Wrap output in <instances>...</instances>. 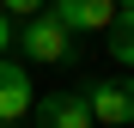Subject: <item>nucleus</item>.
Here are the masks:
<instances>
[{
    "mask_svg": "<svg viewBox=\"0 0 134 128\" xmlns=\"http://www.w3.org/2000/svg\"><path fill=\"white\" fill-rule=\"evenodd\" d=\"M37 110V85H31V73L18 67L12 55H0V128H12L18 116H31Z\"/></svg>",
    "mask_w": 134,
    "mask_h": 128,
    "instance_id": "4",
    "label": "nucleus"
},
{
    "mask_svg": "<svg viewBox=\"0 0 134 128\" xmlns=\"http://www.w3.org/2000/svg\"><path fill=\"white\" fill-rule=\"evenodd\" d=\"M85 110L98 128H128L134 122V73H110L85 85Z\"/></svg>",
    "mask_w": 134,
    "mask_h": 128,
    "instance_id": "1",
    "label": "nucleus"
},
{
    "mask_svg": "<svg viewBox=\"0 0 134 128\" xmlns=\"http://www.w3.org/2000/svg\"><path fill=\"white\" fill-rule=\"evenodd\" d=\"M43 12H49L67 37H79V31H110V25H116V0H49Z\"/></svg>",
    "mask_w": 134,
    "mask_h": 128,
    "instance_id": "3",
    "label": "nucleus"
},
{
    "mask_svg": "<svg viewBox=\"0 0 134 128\" xmlns=\"http://www.w3.org/2000/svg\"><path fill=\"white\" fill-rule=\"evenodd\" d=\"M116 12H134V0H116Z\"/></svg>",
    "mask_w": 134,
    "mask_h": 128,
    "instance_id": "9",
    "label": "nucleus"
},
{
    "mask_svg": "<svg viewBox=\"0 0 134 128\" xmlns=\"http://www.w3.org/2000/svg\"><path fill=\"white\" fill-rule=\"evenodd\" d=\"M110 55L134 67V12H116V25H110Z\"/></svg>",
    "mask_w": 134,
    "mask_h": 128,
    "instance_id": "6",
    "label": "nucleus"
},
{
    "mask_svg": "<svg viewBox=\"0 0 134 128\" xmlns=\"http://www.w3.org/2000/svg\"><path fill=\"white\" fill-rule=\"evenodd\" d=\"M18 55L55 67V61H73V37H67L49 12H37V18H25V31H18Z\"/></svg>",
    "mask_w": 134,
    "mask_h": 128,
    "instance_id": "2",
    "label": "nucleus"
},
{
    "mask_svg": "<svg viewBox=\"0 0 134 128\" xmlns=\"http://www.w3.org/2000/svg\"><path fill=\"white\" fill-rule=\"evenodd\" d=\"M37 128H98L92 110H85V92H49V98H37Z\"/></svg>",
    "mask_w": 134,
    "mask_h": 128,
    "instance_id": "5",
    "label": "nucleus"
},
{
    "mask_svg": "<svg viewBox=\"0 0 134 128\" xmlns=\"http://www.w3.org/2000/svg\"><path fill=\"white\" fill-rule=\"evenodd\" d=\"M6 49H12V18L0 12V55H6Z\"/></svg>",
    "mask_w": 134,
    "mask_h": 128,
    "instance_id": "8",
    "label": "nucleus"
},
{
    "mask_svg": "<svg viewBox=\"0 0 134 128\" xmlns=\"http://www.w3.org/2000/svg\"><path fill=\"white\" fill-rule=\"evenodd\" d=\"M43 6H49V0H0V12H6V18H37Z\"/></svg>",
    "mask_w": 134,
    "mask_h": 128,
    "instance_id": "7",
    "label": "nucleus"
}]
</instances>
